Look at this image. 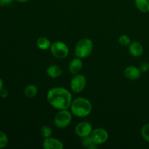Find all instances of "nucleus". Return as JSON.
Returning <instances> with one entry per match:
<instances>
[{
    "mask_svg": "<svg viewBox=\"0 0 149 149\" xmlns=\"http://www.w3.org/2000/svg\"><path fill=\"white\" fill-rule=\"evenodd\" d=\"M141 135L146 141L149 143V124H146L141 128Z\"/></svg>",
    "mask_w": 149,
    "mask_h": 149,
    "instance_id": "obj_19",
    "label": "nucleus"
},
{
    "mask_svg": "<svg viewBox=\"0 0 149 149\" xmlns=\"http://www.w3.org/2000/svg\"><path fill=\"white\" fill-rule=\"evenodd\" d=\"M93 131V127L88 122H81L77 124L75 127V132L80 138H84L90 135Z\"/></svg>",
    "mask_w": 149,
    "mask_h": 149,
    "instance_id": "obj_8",
    "label": "nucleus"
},
{
    "mask_svg": "<svg viewBox=\"0 0 149 149\" xmlns=\"http://www.w3.org/2000/svg\"><path fill=\"white\" fill-rule=\"evenodd\" d=\"M13 0H0V6H6L11 4Z\"/></svg>",
    "mask_w": 149,
    "mask_h": 149,
    "instance_id": "obj_24",
    "label": "nucleus"
},
{
    "mask_svg": "<svg viewBox=\"0 0 149 149\" xmlns=\"http://www.w3.org/2000/svg\"><path fill=\"white\" fill-rule=\"evenodd\" d=\"M72 120L71 113L68 111V109L59 110L54 118V124L55 127L59 129L66 128L71 124Z\"/></svg>",
    "mask_w": 149,
    "mask_h": 149,
    "instance_id": "obj_4",
    "label": "nucleus"
},
{
    "mask_svg": "<svg viewBox=\"0 0 149 149\" xmlns=\"http://www.w3.org/2000/svg\"><path fill=\"white\" fill-rule=\"evenodd\" d=\"M87 84V79L85 76L78 74L74 75L70 83L71 90L75 93H79L85 89Z\"/></svg>",
    "mask_w": 149,
    "mask_h": 149,
    "instance_id": "obj_6",
    "label": "nucleus"
},
{
    "mask_svg": "<svg viewBox=\"0 0 149 149\" xmlns=\"http://www.w3.org/2000/svg\"><path fill=\"white\" fill-rule=\"evenodd\" d=\"M141 71L139 68L134 65H130L125 69L124 74L127 79L130 80H137L141 77Z\"/></svg>",
    "mask_w": 149,
    "mask_h": 149,
    "instance_id": "obj_10",
    "label": "nucleus"
},
{
    "mask_svg": "<svg viewBox=\"0 0 149 149\" xmlns=\"http://www.w3.org/2000/svg\"><path fill=\"white\" fill-rule=\"evenodd\" d=\"M7 95H8V91L4 88L1 89V90H0V97H2V98H6Z\"/></svg>",
    "mask_w": 149,
    "mask_h": 149,
    "instance_id": "obj_23",
    "label": "nucleus"
},
{
    "mask_svg": "<svg viewBox=\"0 0 149 149\" xmlns=\"http://www.w3.org/2000/svg\"><path fill=\"white\" fill-rule=\"evenodd\" d=\"M70 109L74 116L84 118L90 114L93 110V106L88 99L85 97H77L72 100Z\"/></svg>",
    "mask_w": 149,
    "mask_h": 149,
    "instance_id": "obj_2",
    "label": "nucleus"
},
{
    "mask_svg": "<svg viewBox=\"0 0 149 149\" xmlns=\"http://www.w3.org/2000/svg\"><path fill=\"white\" fill-rule=\"evenodd\" d=\"M83 68V63L81 59L79 58H76L73 59L72 61L70 62L69 66H68V69L71 74L76 75V74H79Z\"/></svg>",
    "mask_w": 149,
    "mask_h": 149,
    "instance_id": "obj_11",
    "label": "nucleus"
},
{
    "mask_svg": "<svg viewBox=\"0 0 149 149\" xmlns=\"http://www.w3.org/2000/svg\"><path fill=\"white\" fill-rule=\"evenodd\" d=\"M81 143H82L83 146L89 149H95L97 148V144L95 143L94 141H93L92 138L90 137V135L82 138Z\"/></svg>",
    "mask_w": 149,
    "mask_h": 149,
    "instance_id": "obj_17",
    "label": "nucleus"
},
{
    "mask_svg": "<svg viewBox=\"0 0 149 149\" xmlns=\"http://www.w3.org/2000/svg\"><path fill=\"white\" fill-rule=\"evenodd\" d=\"M41 133L45 138H49L52 135V129L49 126H43L41 129Z\"/></svg>",
    "mask_w": 149,
    "mask_h": 149,
    "instance_id": "obj_20",
    "label": "nucleus"
},
{
    "mask_svg": "<svg viewBox=\"0 0 149 149\" xmlns=\"http://www.w3.org/2000/svg\"><path fill=\"white\" fill-rule=\"evenodd\" d=\"M42 147L45 149H62L64 146L60 140L49 137L45 138L42 143Z\"/></svg>",
    "mask_w": 149,
    "mask_h": 149,
    "instance_id": "obj_9",
    "label": "nucleus"
},
{
    "mask_svg": "<svg viewBox=\"0 0 149 149\" xmlns=\"http://www.w3.org/2000/svg\"><path fill=\"white\" fill-rule=\"evenodd\" d=\"M135 4L139 11L149 13V0H135Z\"/></svg>",
    "mask_w": 149,
    "mask_h": 149,
    "instance_id": "obj_15",
    "label": "nucleus"
},
{
    "mask_svg": "<svg viewBox=\"0 0 149 149\" xmlns=\"http://www.w3.org/2000/svg\"><path fill=\"white\" fill-rule=\"evenodd\" d=\"M8 143V138L6 134L2 131H0V148H3L7 146Z\"/></svg>",
    "mask_w": 149,
    "mask_h": 149,
    "instance_id": "obj_21",
    "label": "nucleus"
},
{
    "mask_svg": "<svg viewBox=\"0 0 149 149\" xmlns=\"http://www.w3.org/2000/svg\"><path fill=\"white\" fill-rule=\"evenodd\" d=\"M139 68L142 73L146 72V71H148L149 70V63L147 62L143 63L140 65Z\"/></svg>",
    "mask_w": 149,
    "mask_h": 149,
    "instance_id": "obj_22",
    "label": "nucleus"
},
{
    "mask_svg": "<svg viewBox=\"0 0 149 149\" xmlns=\"http://www.w3.org/2000/svg\"><path fill=\"white\" fill-rule=\"evenodd\" d=\"M38 93V88L34 84H29L24 90V94L29 98L36 97Z\"/></svg>",
    "mask_w": 149,
    "mask_h": 149,
    "instance_id": "obj_16",
    "label": "nucleus"
},
{
    "mask_svg": "<svg viewBox=\"0 0 149 149\" xmlns=\"http://www.w3.org/2000/svg\"><path fill=\"white\" fill-rule=\"evenodd\" d=\"M3 84H4V83H3L2 79L0 78V90H1V89L3 88Z\"/></svg>",
    "mask_w": 149,
    "mask_h": 149,
    "instance_id": "obj_25",
    "label": "nucleus"
},
{
    "mask_svg": "<svg viewBox=\"0 0 149 149\" xmlns=\"http://www.w3.org/2000/svg\"><path fill=\"white\" fill-rule=\"evenodd\" d=\"M50 52L55 58L64 59L67 58L69 54V48L65 43L58 41L52 44L50 47Z\"/></svg>",
    "mask_w": 149,
    "mask_h": 149,
    "instance_id": "obj_5",
    "label": "nucleus"
},
{
    "mask_svg": "<svg viewBox=\"0 0 149 149\" xmlns=\"http://www.w3.org/2000/svg\"><path fill=\"white\" fill-rule=\"evenodd\" d=\"M47 74L51 78H58L63 74L62 68L57 65H51L47 69Z\"/></svg>",
    "mask_w": 149,
    "mask_h": 149,
    "instance_id": "obj_13",
    "label": "nucleus"
},
{
    "mask_svg": "<svg viewBox=\"0 0 149 149\" xmlns=\"http://www.w3.org/2000/svg\"><path fill=\"white\" fill-rule=\"evenodd\" d=\"M118 42H119V45L124 47L129 46L130 44L131 43L130 38L127 35H122L121 36H119V39H118Z\"/></svg>",
    "mask_w": 149,
    "mask_h": 149,
    "instance_id": "obj_18",
    "label": "nucleus"
},
{
    "mask_svg": "<svg viewBox=\"0 0 149 149\" xmlns=\"http://www.w3.org/2000/svg\"><path fill=\"white\" fill-rule=\"evenodd\" d=\"M129 52L132 56L138 58L143 53V47L138 42H131L129 45Z\"/></svg>",
    "mask_w": 149,
    "mask_h": 149,
    "instance_id": "obj_12",
    "label": "nucleus"
},
{
    "mask_svg": "<svg viewBox=\"0 0 149 149\" xmlns=\"http://www.w3.org/2000/svg\"><path fill=\"white\" fill-rule=\"evenodd\" d=\"M15 1H18V2H20V3H26L27 2V1H30V0H15Z\"/></svg>",
    "mask_w": 149,
    "mask_h": 149,
    "instance_id": "obj_26",
    "label": "nucleus"
},
{
    "mask_svg": "<svg viewBox=\"0 0 149 149\" xmlns=\"http://www.w3.org/2000/svg\"><path fill=\"white\" fill-rule=\"evenodd\" d=\"M93 50V43L91 39L83 38L77 42L75 47V55L81 59L87 58L91 55Z\"/></svg>",
    "mask_w": 149,
    "mask_h": 149,
    "instance_id": "obj_3",
    "label": "nucleus"
},
{
    "mask_svg": "<svg viewBox=\"0 0 149 149\" xmlns=\"http://www.w3.org/2000/svg\"><path fill=\"white\" fill-rule=\"evenodd\" d=\"M47 100L54 109L58 110L68 109L72 103V95L63 87H53L48 91Z\"/></svg>",
    "mask_w": 149,
    "mask_h": 149,
    "instance_id": "obj_1",
    "label": "nucleus"
},
{
    "mask_svg": "<svg viewBox=\"0 0 149 149\" xmlns=\"http://www.w3.org/2000/svg\"><path fill=\"white\" fill-rule=\"evenodd\" d=\"M52 43L49 41V39L47 37H39L36 40V46L39 49L42 50H47L48 49H50V47Z\"/></svg>",
    "mask_w": 149,
    "mask_h": 149,
    "instance_id": "obj_14",
    "label": "nucleus"
},
{
    "mask_svg": "<svg viewBox=\"0 0 149 149\" xmlns=\"http://www.w3.org/2000/svg\"><path fill=\"white\" fill-rule=\"evenodd\" d=\"M90 137L97 145H101L106 143L109 139V133L103 128H96L93 130Z\"/></svg>",
    "mask_w": 149,
    "mask_h": 149,
    "instance_id": "obj_7",
    "label": "nucleus"
}]
</instances>
